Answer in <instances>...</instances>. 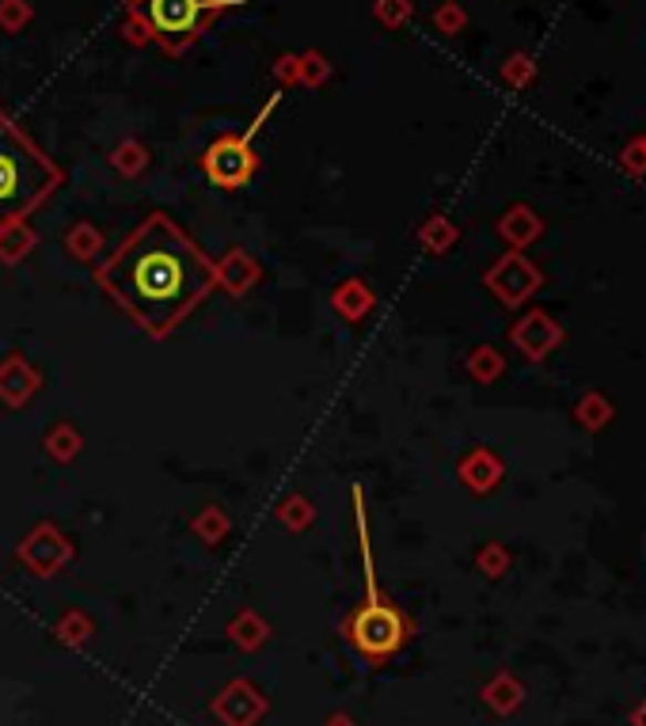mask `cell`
<instances>
[{
  "label": "cell",
  "mask_w": 646,
  "mask_h": 726,
  "mask_svg": "<svg viewBox=\"0 0 646 726\" xmlns=\"http://www.w3.org/2000/svg\"><path fill=\"white\" fill-rule=\"evenodd\" d=\"M281 103V92H274L267 100V108L255 114V122L244 130V134H225L217 137L214 145L202 153V172L214 187H225V191H236L244 183H252V175L259 172V153H255V134L263 130V122L270 119V111Z\"/></svg>",
  "instance_id": "5b68a950"
},
{
  "label": "cell",
  "mask_w": 646,
  "mask_h": 726,
  "mask_svg": "<svg viewBox=\"0 0 646 726\" xmlns=\"http://www.w3.org/2000/svg\"><path fill=\"white\" fill-rule=\"evenodd\" d=\"M506 76H510V81H513V84H525V81H529V76H533V61H529V58H521V54H517V58H513V61H510V65H506Z\"/></svg>",
  "instance_id": "30bf717a"
},
{
  "label": "cell",
  "mask_w": 646,
  "mask_h": 726,
  "mask_svg": "<svg viewBox=\"0 0 646 726\" xmlns=\"http://www.w3.org/2000/svg\"><path fill=\"white\" fill-rule=\"evenodd\" d=\"M635 726H646V707H643L639 715H635Z\"/></svg>",
  "instance_id": "9a60e30c"
},
{
  "label": "cell",
  "mask_w": 646,
  "mask_h": 726,
  "mask_svg": "<svg viewBox=\"0 0 646 726\" xmlns=\"http://www.w3.org/2000/svg\"><path fill=\"white\" fill-rule=\"evenodd\" d=\"M107 297L153 339H167L217 289V263L167 214H148L95 270Z\"/></svg>",
  "instance_id": "6da1fadb"
},
{
  "label": "cell",
  "mask_w": 646,
  "mask_h": 726,
  "mask_svg": "<svg viewBox=\"0 0 646 726\" xmlns=\"http://www.w3.org/2000/svg\"><path fill=\"white\" fill-rule=\"evenodd\" d=\"M438 23H441V28H445L449 34H453V31H460V23H464V12H460L457 4H445V8L438 12Z\"/></svg>",
  "instance_id": "8fae6325"
},
{
  "label": "cell",
  "mask_w": 646,
  "mask_h": 726,
  "mask_svg": "<svg viewBox=\"0 0 646 726\" xmlns=\"http://www.w3.org/2000/svg\"><path fill=\"white\" fill-rule=\"evenodd\" d=\"M521 685L510 677V673H499V677L491 681V685L483 688V699H486V707L491 712H499V715H510V712H517V704H521Z\"/></svg>",
  "instance_id": "52a82bcc"
},
{
  "label": "cell",
  "mask_w": 646,
  "mask_h": 726,
  "mask_svg": "<svg viewBox=\"0 0 646 726\" xmlns=\"http://www.w3.org/2000/svg\"><path fill=\"white\" fill-rule=\"evenodd\" d=\"M233 635H236V643H240V646H259V643H263V627L255 624V620H247V616L236 620V624H233Z\"/></svg>",
  "instance_id": "ba28073f"
},
{
  "label": "cell",
  "mask_w": 646,
  "mask_h": 726,
  "mask_svg": "<svg viewBox=\"0 0 646 726\" xmlns=\"http://www.w3.org/2000/svg\"><path fill=\"white\" fill-rule=\"evenodd\" d=\"M353 513H358V548H361V574H366V597L339 620V635L350 643V651L369 666H384L392 654H400L414 635V620L380 590L373 548H369V513L366 494L353 487Z\"/></svg>",
  "instance_id": "7a4b0ae2"
},
{
  "label": "cell",
  "mask_w": 646,
  "mask_h": 726,
  "mask_svg": "<svg viewBox=\"0 0 646 726\" xmlns=\"http://www.w3.org/2000/svg\"><path fill=\"white\" fill-rule=\"evenodd\" d=\"M300 69H305L308 81H324V76H327V61L320 54H308L305 61H300Z\"/></svg>",
  "instance_id": "7c38bea8"
},
{
  "label": "cell",
  "mask_w": 646,
  "mask_h": 726,
  "mask_svg": "<svg viewBox=\"0 0 646 726\" xmlns=\"http://www.w3.org/2000/svg\"><path fill=\"white\" fill-rule=\"evenodd\" d=\"M247 0H126V34L134 47L156 42L164 54L180 58L206 34L217 16L244 8Z\"/></svg>",
  "instance_id": "277c9868"
},
{
  "label": "cell",
  "mask_w": 646,
  "mask_h": 726,
  "mask_svg": "<svg viewBox=\"0 0 646 726\" xmlns=\"http://www.w3.org/2000/svg\"><path fill=\"white\" fill-rule=\"evenodd\" d=\"M0 20H8V23L23 20V8L20 4H0Z\"/></svg>",
  "instance_id": "4fadbf2b"
},
{
  "label": "cell",
  "mask_w": 646,
  "mask_h": 726,
  "mask_svg": "<svg viewBox=\"0 0 646 726\" xmlns=\"http://www.w3.org/2000/svg\"><path fill=\"white\" fill-rule=\"evenodd\" d=\"M407 12H411L407 0H380V4H377V16L384 23H400V20H407Z\"/></svg>",
  "instance_id": "9c48e42d"
},
{
  "label": "cell",
  "mask_w": 646,
  "mask_h": 726,
  "mask_svg": "<svg viewBox=\"0 0 646 726\" xmlns=\"http://www.w3.org/2000/svg\"><path fill=\"white\" fill-rule=\"evenodd\" d=\"M327 726H353L347 715H335V719H327Z\"/></svg>",
  "instance_id": "5bb4252c"
},
{
  "label": "cell",
  "mask_w": 646,
  "mask_h": 726,
  "mask_svg": "<svg viewBox=\"0 0 646 726\" xmlns=\"http://www.w3.org/2000/svg\"><path fill=\"white\" fill-rule=\"evenodd\" d=\"M61 183V167L0 111V241L23 225Z\"/></svg>",
  "instance_id": "3957f363"
},
{
  "label": "cell",
  "mask_w": 646,
  "mask_h": 726,
  "mask_svg": "<svg viewBox=\"0 0 646 726\" xmlns=\"http://www.w3.org/2000/svg\"><path fill=\"white\" fill-rule=\"evenodd\" d=\"M214 712L228 726H252L263 712H267V699L255 693L252 685H244V681H233V685L214 699Z\"/></svg>",
  "instance_id": "8992f818"
}]
</instances>
